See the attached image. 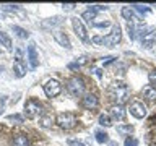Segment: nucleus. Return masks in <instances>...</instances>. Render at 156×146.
Returning a JSON list of instances; mask_svg holds the SVG:
<instances>
[{"mask_svg":"<svg viewBox=\"0 0 156 146\" xmlns=\"http://www.w3.org/2000/svg\"><path fill=\"white\" fill-rule=\"evenodd\" d=\"M67 91L73 97H81L85 94V83H83L80 76H73L67 81Z\"/></svg>","mask_w":156,"mask_h":146,"instance_id":"1","label":"nucleus"},{"mask_svg":"<svg viewBox=\"0 0 156 146\" xmlns=\"http://www.w3.org/2000/svg\"><path fill=\"white\" fill-rule=\"evenodd\" d=\"M109 97L111 99L117 101V104H122L125 99H127V94H129V91H127V86L122 85V83H115L114 86L109 88Z\"/></svg>","mask_w":156,"mask_h":146,"instance_id":"2","label":"nucleus"},{"mask_svg":"<svg viewBox=\"0 0 156 146\" xmlns=\"http://www.w3.org/2000/svg\"><path fill=\"white\" fill-rule=\"evenodd\" d=\"M42 114V104L36 99H28L24 102V117L26 119H36Z\"/></svg>","mask_w":156,"mask_h":146,"instance_id":"3","label":"nucleus"},{"mask_svg":"<svg viewBox=\"0 0 156 146\" xmlns=\"http://www.w3.org/2000/svg\"><path fill=\"white\" fill-rule=\"evenodd\" d=\"M55 123L63 130H70L76 125V117L72 114V112H60L55 117Z\"/></svg>","mask_w":156,"mask_h":146,"instance_id":"4","label":"nucleus"},{"mask_svg":"<svg viewBox=\"0 0 156 146\" xmlns=\"http://www.w3.org/2000/svg\"><path fill=\"white\" fill-rule=\"evenodd\" d=\"M120 39H122V29H120L119 24H114L111 34L107 37H104V44L107 47H112V46H115V44H119Z\"/></svg>","mask_w":156,"mask_h":146,"instance_id":"5","label":"nucleus"},{"mask_svg":"<svg viewBox=\"0 0 156 146\" xmlns=\"http://www.w3.org/2000/svg\"><path fill=\"white\" fill-rule=\"evenodd\" d=\"M44 92H46L47 97H57L62 92V85L57 80H49L44 85Z\"/></svg>","mask_w":156,"mask_h":146,"instance_id":"6","label":"nucleus"},{"mask_svg":"<svg viewBox=\"0 0 156 146\" xmlns=\"http://www.w3.org/2000/svg\"><path fill=\"white\" fill-rule=\"evenodd\" d=\"M72 26H73V31L76 33V36L81 39V41H85L88 42L90 41V37H88V33H86V28H85V24H83V21L80 18H72Z\"/></svg>","mask_w":156,"mask_h":146,"instance_id":"7","label":"nucleus"},{"mask_svg":"<svg viewBox=\"0 0 156 146\" xmlns=\"http://www.w3.org/2000/svg\"><path fill=\"white\" fill-rule=\"evenodd\" d=\"M129 110H130V114L135 117V119H143V117L146 115V106L143 104V102H140V101H133L130 104L129 107Z\"/></svg>","mask_w":156,"mask_h":146,"instance_id":"8","label":"nucleus"},{"mask_svg":"<svg viewBox=\"0 0 156 146\" xmlns=\"http://www.w3.org/2000/svg\"><path fill=\"white\" fill-rule=\"evenodd\" d=\"M98 104H99V101H98V97L94 94H91V92H88V94H85L81 97V106L85 107V109L88 110H93V109H96Z\"/></svg>","mask_w":156,"mask_h":146,"instance_id":"9","label":"nucleus"},{"mask_svg":"<svg viewBox=\"0 0 156 146\" xmlns=\"http://www.w3.org/2000/svg\"><path fill=\"white\" fill-rule=\"evenodd\" d=\"M36 44L31 42L28 46V62H29V67L31 68H37L39 65V58H37V52H36Z\"/></svg>","mask_w":156,"mask_h":146,"instance_id":"10","label":"nucleus"},{"mask_svg":"<svg viewBox=\"0 0 156 146\" xmlns=\"http://www.w3.org/2000/svg\"><path fill=\"white\" fill-rule=\"evenodd\" d=\"M54 39H55V42L58 44V46H62V47H65L70 50L72 49V42H70V39H68V36L63 31H55L54 33Z\"/></svg>","mask_w":156,"mask_h":146,"instance_id":"11","label":"nucleus"},{"mask_svg":"<svg viewBox=\"0 0 156 146\" xmlns=\"http://www.w3.org/2000/svg\"><path fill=\"white\" fill-rule=\"evenodd\" d=\"M13 71H15V76L16 78H23L26 75V63L23 62V58H15L13 62Z\"/></svg>","mask_w":156,"mask_h":146,"instance_id":"12","label":"nucleus"},{"mask_svg":"<svg viewBox=\"0 0 156 146\" xmlns=\"http://www.w3.org/2000/svg\"><path fill=\"white\" fill-rule=\"evenodd\" d=\"M141 46L145 49H151L153 46H156V31H150L141 37Z\"/></svg>","mask_w":156,"mask_h":146,"instance_id":"13","label":"nucleus"},{"mask_svg":"<svg viewBox=\"0 0 156 146\" xmlns=\"http://www.w3.org/2000/svg\"><path fill=\"white\" fill-rule=\"evenodd\" d=\"M111 115H112V119H115V120H124L125 119V109H124V106H122V104L111 106Z\"/></svg>","mask_w":156,"mask_h":146,"instance_id":"14","label":"nucleus"},{"mask_svg":"<svg viewBox=\"0 0 156 146\" xmlns=\"http://www.w3.org/2000/svg\"><path fill=\"white\" fill-rule=\"evenodd\" d=\"M143 97H145L146 101L154 102V101H156V88H153L151 85L145 86V88H143Z\"/></svg>","mask_w":156,"mask_h":146,"instance_id":"15","label":"nucleus"},{"mask_svg":"<svg viewBox=\"0 0 156 146\" xmlns=\"http://www.w3.org/2000/svg\"><path fill=\"white\" fill-rule=\"evenodd\" d=\"M54 122H55V119H54L51 114H44V115H41V119H39V125H41L42 128H51L54 125Z\"/></svg>","mask_w":156,"mask_h":146,"instance_id":"16","label":"nucleus"},{"mask_svg":"<svg viewBox=\"0 0 156 146\" xmlns=\"http://www.w3.org/2000/svg\"><path fill=\"white\" fill-rule=\"evenodd\" d=\"M0 46H5L7 50H12V49H13L12 39H10V36L7 33H3V31H0Z\"/></svg>","mask_w":156,"mask_h":146,"instance_id":"17","label":"nucleus"},{"mask_svg":"<svg viewBox=\"0 0 156 146\" xmlns=\"http://www.w3.org/2000/svg\"><path fill=\"white\" fill-rule=\"evenodd\" d=\"M12 146H31V144H29V138L26 135H18L13 138Z\"/></svg>","mask_w":156,"mask_h":146,"instance_id":"18","label":"nucleus"},{"mask_svg":"<svg viewBox=\"0 0 156 146\" xmlns=\"http://www.w3.org/2000/svg\"><path fill=\"white\" fill-rule=\"evenodd\" d=\"M122 16H124L127 21H132V19L135 18V10L132 7H122Z\"/></svg>","mask_w":156,"mask_h":146,"instance_id":"19","label":"nucleus"},{"mask_svg":"<svg viewBox=\"0 0 156 146\" xmlns=\"http://www.w3.org/2000/svg\"><path fill=\"white\" fill-rule=\"evenodd\" d=\"M12 31L16 34L20 39H28V37H29V33L26 31V29L20 28V26H16V24H15V26H12Z\"/></svg>","mask_w":156,"mask_h":146,"instance_id":"20","label":"nucleus"},{"mask_svg":"<svg viewBox=\"0 0 156 146\" xmlns=\"http://www.w3.org/2000/svg\"><path fill=\"white\" fill-rule=\"evenodd\" d=\"M98 122H99V125H102V127H111L112 125V120H111V117L107 114H101L99 119H98Z\"/></svg>","mask_w":156,"mask_h":146,"instance_id":"21","label":"nucleus"},{"mask_svg":"<svg viewBox=\"0 0 156 146\" xmlns=\"http://www.w3.org/2000/svg\"><path fill=\"white\" fill-rule=\"evenodd\" d=\"M0 10L2 12H20V5H12V3H3L0 5Z\"/></svg>","mask_w":156,"mask_h":146,"instance_id":"22","label":"nucleus"},{"mask_svg":"<svg viewBox=\"0 0 156 146\" xmlns=\"http://www.w3.org/2000/svg\"><path fill=\"white\" fill-rule=\"evenodd\" d=\"M60 23H62V18H60V16H54V18L49 19V21H42V28L55 26V24H60Z\"/></svg>","mask_w":156,"mask_h":146,"instance_id":"23","label":"nucleus"},{"mask_svg":"<svg viewBox=\"0 0 156 146\" xmlns=\"http://www.w3.org/2000/svg\"><path fill=\"white\" fill-rule=\"evenodd\" d=\"M96 141L98 143H109V135L104 131H96Z\"/></svg>","mask_w":156,"mask_h":146,"instance_id":"24","label":"nucleus"},{"mask_svg":"<svg viewBox=\"0 0 156 146\" xmlns=\"http://www.w3.org/2000/svg\"><path fill=\"white\" fill-rule=\"evenodd\" d=\"M109 7L107 5H88V10L93 13H98V12H102V10H107Z\"/></svg>","mask_w":156,"mask_h":146,"instance_id":"25","label":"nucleus"},{"mask_svg":"<svg viewBox=\"0 0 156 146\" xmlns=\"http://www.w3.org/2000/svg\"><path fill=\"white\" fill-rule=\"evenodd\" d=\"M7 119H8L10 122H18V123H23L24 115H20V114H12V115H8Z\"/></svg>","mask_w":156,"mask_h":146,"instance_id":"26","label":"nucleus"},{"mask_svg":"<svg viewBox=\"0 0 156 146\" xmlns=\"http://www.w3.org/2000/svg\"><path fill=\"white\" fill-rule=\"evenodd\" d=\"M81 18H83V19H86V21H90V23H91L93 19L96 18V13H93V12H90V10H86V12H85V13L81 15Z\"/></svg>","mask_w":156,"mask_h":146,"instance_id":"27","label":"nucleus"},{"mask_svg":"<svg viewBox=\"0 0 156 146\" xmlns=\"http://www.w3.org/2000/svg\"><path fill=\"white\" fill-rule=\"evenodd\" d=\"M117 131H119V133H132V131H133V127H130V125H120L119 128H117Z\"/></svg>","mask_w":156,"mask_h":146,"instance_id":"28","label":"nucleus"},{"mask_svg":"<svg viewBox=\"0 0 156 146\" xmlns=\"http://www.w3.org/2000/svg\"><path fill=\"white\" fill-rule=\"evenodd\" d=\"M148 80H150V85L153 86V88H156V68H154V70H151V71H150V75H148Z\"/></svg>","mask_w":156,"mask_h":146,"instance_id":"29","label":"nucleus"},{"mask_svg":"<svg viewBox=\"0 0 156 146\" xmlns=\"http://www.w3.org/2000/svg\"><path fill=\"white\" fill-rule=\"evenodd\" d=\"M124 146H138V140L133 138V136H129V138L125 140Z\"/></svg>","mask_w":156,"mask_h":146,"instance_id":"30","label":"nucleus"},{"mask_svg":"<svg viewBox=\"0 0 156 146\" xmlns=\"http://www.w3.org/2000/svg\"><path fill=\"white\" fill-rule=\"evenodd\" d=\"M67 144H68V146H85V143H83V141L75 140V138H68V140H67Z\"/></svg>","mask_w":156,"mask_h":146,"instance_id":"31","label":"nucleus"},{"mask_svg":"<svg viewBox=\"0 0 156 146\" xmlns=\"http://www.w3.org/2000/svg\"><path fill=\"white\" fill-rule=\"evenodd\" d=\"M127 29H129L130 39H133V37H135V26H133V23H132V21H129V24H127Z\"/></svg>","mask_w":156,"mask_h":146,"instance_id":"32","label":"nucleus"},{"mask_svg":"<svg viewBox=\"0 0 156 146\" xmlns=\"http://www.w3.org/2000/svg\"><path fill=\"white\" fill-rule=\"evenodd\" d=\"M132 8L138 10V12H141V13H148V12H150V8H148V7H145V5H133Z\"/></svg>","mask_w":156,"mask_h":146,"instance_id":"33","label":"nucleus"},{"mask_svg":"<svg viewBox=\"0 0 156 146\" xmlns=\"http://www.w3.org/2000/svg\"><path fill=\"white\" fill-rule=\"evenodd\" d=\"M62 7H63L65 12H70V10L75 8V3H62Z\"/></svg>","mask_w":156,"mask_h":146,"instance_id":"34","label":"nucleus"},{"mask_svg":"<svg viewBox=\"0 0 156 146\" xmlns=\"http://www.w3.org/2000/svg\"><path fill=\"white\" fill-rule=\"evenodd\" d=\"M91 41L94 42V44H104V37H101V36H94V37L91 39Z\"/></svg>","mask_w":156,"mask_h":146,"instance_id":"35","label":"nucleus"},{"mask_svg":"<svg viewBox=\"0 0 156 146\" xmlns=\"http://www.w3.org/2000/svg\"><path fill=\"white\" fill-rule=\"evenodd\" d=\"M109 21H104V23H93V26H96V28H106V26H109Z\"/></svg>","mask_w":156,"mask_h":146,"instance_id":"36","label":"nucleus"},{"mask_svg":"<svg viewBox=\"0 0 156 146\" xmlns=\"http://www.w3.org/2000/svg\"><path fill=\"white\" fill-rule=\"evenodd\" d=\"M88 60H86V57H80V58H76V65H85Z\"/></svg>","mask_w":156,"mask_h":146,"instance_id":"37","label":"nucleus"},{"mask_svg":"<svg viewBox=\"0 0 156 146\" xmlns=\"http://www.w3.org/2000/svg\"><path fill=\"white\" fill-rule=\"evenodd\" d=\"M68 68H72V70H76L78 65H76V63H70V65H68Z\"/></svg>","mask_w":156,"mask_h":146,"instance_id":"38","label":"nucleus"},{"mask_svg":"<svg viewBox=\"0 0 156 146\" xmlns=\"http://www.w3.org/2000/svg\"><path fill=\"white\" fill-rule=\"evenodd\" d=\"M109 146H117V143H115V141H112V143H109Z\"/></svg>","mask_w":156,"mask_h":146,"instance_id":"39","label":"nucleus"},{"mask_svg":"<svg viewBox=\"0 0 156 146\" xmlns=\"http://www.w3.org/2000/svg\"><path fill=\"white\" fill-rule=\"evenodd\" d=\"M2 70H3V68H2V67H0V73H2Z\"/></svg>","mask_w":156,"mask_h":146,"instance_id":"40","label":"nucleus"}]
</instances>
